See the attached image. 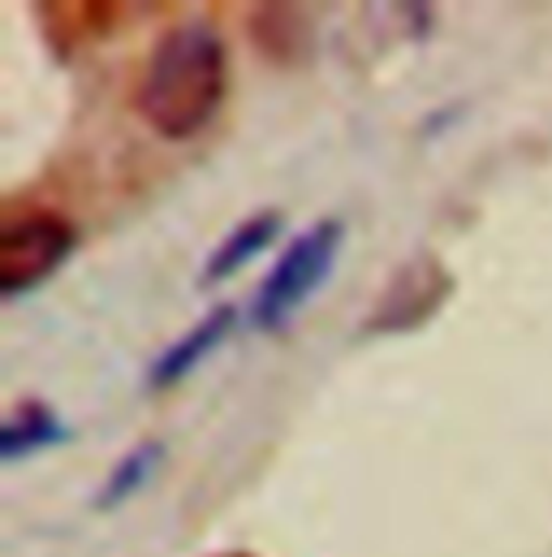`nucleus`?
<instances>
[{"label":"nucleus","instance_id":"7ed1b4c3","mask_svg":"<svg viewBox=\"0 0 552 557\" xmlns=\"http://www.w3.org/2000/svg\"><path fill=\"white\" fill-rule=\"evenodd\" d=\"M74 247L78 234L61 212H30L22 221H9L0 234V294L22 298L39 289L43 281L61 273Z\"/></svg>","mask_w":552,"mask_h":557},{"label":"nucleus","instance_id":"423d86ee","mask_svg":"<svg viewBox=\"0 0 552 557\" xmlns=\"http://www.w3.org/2000/svg\"><path fill=\"white\" fill-rule=\"evenodd\" d=\"M280 225H285V216H280L276 208H260V212L242 216V221L216 243V251L203 260L199 285L212 289V285H225L229 277H238L255 256H264L276 238H280Z\"/></svg>","mask_w":552,"mask_h":557},{"label":"nucleus","instance_id":"0eeeda50","mask_svg":"<svg viewBox=\"0 0 552 557\" xmlns=\"http://www.w3.org/2000/svg\"><path fill=\"white\" fill-rule=\"evenodd\" d=\"M74 436V428L57 416L48 403H17L0 423V462H26L43 449H57Z\"/></svg>","mask_w":552,"mask_h":557},{"label":"nucleus","instance_id":"6e6552de","mask_svg":"<svg viewBox=\"0 0 552 557\" xmlns=\"http://www.w3.org/2000/svg\"><path fill=\"white\" fill-rule=\"evenodd\" d=\"M160 462H164V441H138V445H130L117 458V467L109 471V480L100 484L91 506L96 510H117V506L135 502L138 493L151 484V475L160 471Z\"/></svg>","mask_w":552,"mask_h":557},{"label":"nucleus","instance_id":"f257e3e1","mask_svg":"<svg viewBox=\"0 0 552 557\" xmlns=\"http://www.w3.org/2000/svg\"><path fill=\"white\" fill-rule=\"evenodd\" d=\"M229 96V48L212 22L168 26L138 78V117L168 143L195 139L208 131Z\"/></svg>","mask_w":552,"mask_h":557},{"label":"nucleus","instance_id":"20e7f679","mask_svg":"<svg viewBox=\"0 0 552 557\" xmlns=\"http://www.w3.org/2000/svg\"><path fill=\"white\" fill-rule=\"evenodd\" d=\"M449 289H453V277L431 256H418V260H411L398 277L389 281L380 307L367 315V333H406V329H418L423 320H431L440 311Z\"/></svg>","mask_w":552,"mask_h":557},{"label":"nucleus","instance_id":"39448f33","mask_svg":"<svg viewBox=\"0 0 552 557\" xmlns=\"http://www.w3.org/2000/svg\"><path fill=\"white\" fill-rule=\"evenodd\" d=\"M234 324H238V307H234V302L212 307V311H208L203 320H195L173 346H164V350L151 359V368H147V389H151V394L177 389L190 372H199V368L225 346V337L234 333Z\"/></svg>","mask_w":552,"mask_h":557},{"label":"nucleus","instance_id":"f03ea898","mask_svg":"<svg viewBox=\"0 0 552 557\" xmlns=\"http://www.w3.org/2000/svg\"><path fill=\"white\" fill-rule=\"evenodd\" d=\"M346 251V221L341 216H319L315 225H306L302 234H293L268 277L260 281L255 302H251V324L260 333H280L289 329V320L328 285L337 273V260Z\"/></svg>","mask_w":552,"mask_h":557},{"label":"nucleus","instance_id":"1a4fd4ad","mask_svg":"<svg viewBox=\"0 0 552 557\" xmlns=\"http://www.w3.org/2000/svg\"><path fill=\"white\" fill-rule=\"evenodd\" d=\"M225 557H251V554H225Z\"/></svg>","mask_w":552,"mask_h":557}]
</instances>
